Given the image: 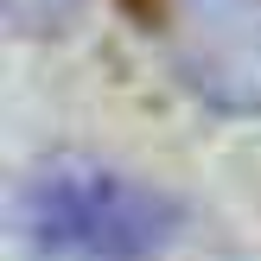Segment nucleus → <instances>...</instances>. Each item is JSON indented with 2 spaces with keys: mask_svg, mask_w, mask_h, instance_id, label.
<instances>
[{
  "mask_svg": "<svg viewBox=\"0 0 261 261\" xmlns=\"http://www.w3.org/2000/svg\"><path fill=\"white\" fill-rule=\"evenodd\" d=\"M76 7L83 0H7V25L25 38H45V32H64L76 19Z\"/></svg>",
  "mask_w": 261,
  "mask_h": 261,
  "instance_id": "3",
  "label": "nucleus"
},
{
  "mask_svg": "<svg viewBox=\"0 0 261 261\" xmlns=\"http://www.w3.org/2000/svg\"><path fill=\"white\" fill-rule=\"evenodd\" d=\"M19 236L45 261H153L178 229V204L83 153L38 160L19 178Z\"/></svg>",
  "mask_w": 261,
  "mask_h": 261,
  "instance_id": "1",
  "label": "nucleus"
},
{
  "mask_svg": "<svg viewBox=\"0 0 261 261\" xmlns=\"http://www.w3.org/2000/svg\"><path fill=\"white\" fill-rule=\"evenodd\" d=\"M178 83L217 115H261V0H147Z\"/></svg>",
  "mask_w": 261,
  "mask_h": 261,
  "instance_id": "2",
  "label": "nucleus"
}]
</instances>
